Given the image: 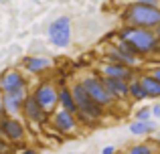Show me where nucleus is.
<instances>
[{
  "label": "nucleus",
  "mask_w": 160,
  "mask_h": 154,
  "mask_svg": "<svg viewBox=\"0 0 160 154\" xmlns=\"http://www.w3.org/2000/svg\"><path fill=\"white\" fill-rule=\"evenodd\" d=\"M124 24L132 27H142V28H156L160 24V6L156 4H144V2H132L124 8L122 12Z\"/></svg>",
  "instance_id": "nucleus-1"
},
{
  "label": "nucleus",
  "mask_w": 160,
  "mask_h": 154,
  "mask_svg": "<svg viewBox=\"0 0 160 154\" xmlns=\"http://www.w3.org/2000/svg\"><path fill=\"white\" fill-rule=\"evenodd\" d=\"M59 107L69 110V112H77V103H75L73 91H71V85H67V83H63L59 87Z\"/></svg>",
  "instance_id": "nucleus-16"
},
{
  "label": "nucleus",
  "mask_w": 160,
  "mask_h": 154,
  "mask_svg": "<svg viewBox=\"0 0 160 154\" xmlns=\"http://www.w3.org/2000/svg\"><path fill=\"white\" fill-rule=\"evenodd\" d=\"M0 136H2V124H0Z\"/></svg>",
  "instance_id": "nucleus-30"
},
{
  "label": "nucleus",
  "mask_w": 160,
  "mask_h": 154,
  "mask_svg": "<svg viewBox=\"0 0 160 154\" xmlns=\"http://www.w3.org/2000/svg\"><path fill=\"white\" fill-rule=\"evenodd\" d=\"M53 67V61L47 57H39V55H31L22 59V71L31 73V75H41V73H47Z\"/></svg>",
  "instance_id": "nucleus-13"
},
{
  "label": "nucleus",
  "mask_w": 160,
  "mask_h": 154,
  "mask_svg": "<svg viewBox=\"0 0 160 154\" xmlns=\"http://www.w3.org/2000/svg\"><path fill=\"white\" fill-rule=\"evenodd\" d=\"M49 43L57 49H67L71 45V18L69 16H59L51 20L47 28Z\"/></svg>",
  "instance_id": "nucleus-4"
},
{
  "label": "nucleus",
  "mask_w": 160,
  "mask_h": 154,
  "mask_svg": "<svg viewBox=\"0 0 160 154\" xmlns=\"http://www.w3.org/2000/svg\"><path fill=\"white\" fill-rule=\"evenodd\" d=\"M154 55H158V57H160V39H158V47H156V53H154Z\"/></svg>",
  "instance_id": "nucleus-28"
},
{
  "label": "nucleus",
  "mask_w": 160,
  "mask_h": 154,
  "mask_svg": "<svg viewBox=\"0 0 160 154\" xmlns=\"http://www.w3.org/2000/svg\"><path fill=\"white\" fill-rule=\"evenodd\" d=\"M118 39L130 41L134 47L140 51L142 57H148L156 53L158 47V35L154 28H142V27H132V24H124L118 31Z\"/></svg>",
  "instance_id": "nucleus-2"
},
{
  "label": "nucleus",
  "mask_w": 160,
  "mask_h": 154,
  "mask_svg": "<svg viewBox=\"0 0 160 154\" xmlns=\"http://www.w3.org/2000/svg\"><path fill=\"white\" fill-rule=\"evenodd\" d=\"M6 116V107H4V99H2V91H0V120Z\"/></svg>",
  "instance_id": "nucleus-23"
},
{
  "label": "nucleus",
  "mask_w": 160,
  "mask_h": 154,
  "mask_svg": "<svg viewBox=\"0 0 160 154\" xmlns=\"http://www.w3.org/2000/svg\"><path fill=\"white\" fill-rule=\"evenodd\" d=\"M140 59L142 57H134V55H128L124 53L118 45H112V47L106 49L103 53V61H112V63H122V65H128V67H134L138 71V65H140Z\"/></svg>",
  "instance_id": "nucleus-12"
},
{
  "label": "nucleus",
  "mask_w": 160,
  "mask_h": 154,
  "mask_svg": "<svg viewBox=\"0 0 160 154\" xmlns=\"http://www.w3.org/2000/svg\"><path fill=\"white\" fill-rule=\"evenodd\" d=\"M18 154H37V150H35V148H28V146H24V148H22V150H20Z\"/></svg>",
  "instance_id": "nucleus-26"
},
{
  "label": "nucleus",
  "mask_w": 160,
  "mask_h": 154,
  "mask_svg": "<svg viewBox=\"0 0 160 154\" xmlns=\"http://www.w3.org/2000/svg\"><path fill=\"white\" fill-rule=\"evenodd\" d=\"M2 124V138L10 144H24V136H27V128H24L22 120L18 116H4L0 120Z\"/></svg>",
  "instance_id": "nucleus-6"
},
{
  "label": "nucleus",
  "mask_w": 160,
  "mask_h": 154,
  "mask_svg": "<svg viewBox=\"0 0 160 154\" xmlns=\"http://www.w3.org/2000/svg\"><path fill=\"white\" fill-rule=\"evenodd\" d=\"M28 83L27 77L20 69H10V71H4L0 75V91L2 93H10V91H20V89H27Z\"/></svg>",
  "instance_id": "nucleus-9"
},
{
  "label": "nucleus",
  "mask_w": 160,
  "mask_h": 154,
  "mask_svg": "<svg viewBox=\"0 0 160 154\" xmlns=\"http://www.w3.org/2000/svg\"><path fill=\"white\" fill-rule=\"evenodd\" d=\"M140 81H142V85H144L146 93H148V99H160V81L152 75V73L150 71L142 73Z\"/></svg>",
  "instance_id": "nucleus-15"
},
{
  "label": "nucleus",
  "mask_w": 160,
  "mask_h": 154,
  "mask_svg": "<svg viewBox=\"0 0 160 154\" xmlns=\"http://www.w3.org/2000/svg\"><path fill=\"white\" fill-rule=\"evenodd\" d=\"M22 116L24 120H27L28 124H35V126H39V124H45L49 118H51V114H49L47 110H45L43 106H41L39 102L35 99V95L28 93V97L24 99V106H22Z\"/></svg>",
  "instance_id": "nucleus-8"
},
{
  "label": "nucleus",
  "mask_w": 160,
  "mask_h": 154,
  "mask_svg": "<svg viewBox=\"0 0 160 154\" xmlns=\"http://www.w3.org/2000/svg\"><path fill=\"white\" fill-rule=\"evenodd\" d=\"M28 87L27 89H20V91H10V93H2L4 99V107H6V116H20L22 114V106H24V99L28 97Z\"/></svg>",
  "instance_id": "nucleus-11"
},
{
  "label": "nucleus",
  "mask_w": 160,
  "mask_h": 154,
  "mask_svg": "<svg viewBox=\"0 0 160 154\" xmlns=\"http://www.w3.org/2000/svg\"><path fill=\"white\" fill-rule=\"evenodd\" d=\"M136 69L134 67H128V65H122V63H112V61H103L102 67H99V75L103 77H118V79H128L132 81L136 75Z\"/></svg>",
  "instance_id": "nucleus-10"
},
{
  "label": "nucleus",
  "mask_w": 160,
  "mask_h": 154,
  "mask_svg": "<svg viewBox=\"0 0 160 154\" xmlns=\"http://www.w3.org/2000/svg\"><path fill=\"white\" fill-rule=\"evenodd\" d=\"M79 81L83 83L87 93H89L99 106L106 107V110H109V107H113L118 103L116 99H113V95L108 91V87H106V83H103V79H102L99 73H87V75H83Z\"/></svg>",
  "instance_id": "nucleus-3"
},
{
  "label": "nucleus",
  "mask_w": 160,
  "mask_h": 154,
  "mask_svg": "<svg viewBox=\"0 0 160 154\" xmlns=\"http://www.w3.org/2000/svg\"><path fill=\"white\" fill-rule=\"evenodd\" d=\"M134 118H136V120H142V122H148V120H152V118H154L152 106H142V107H138V110L134 112Z\"/></svg>",
  "instance_id": "nucleus-20"
},
{
  "label": "nucleus",
  "mask_w": 160,
  "mask_h": 154,
  "mask_svg": "<svg viewBox=\"0 0 160 154\" xmlns=\"http://www.w3.org/2000/svg\"><path fill=\"white\" fill-rule=\"evenodd\" d=\"M150 73H152V75H154V77H156L158 81H160V63H156V65H154V67L150 69Z\"/></svg>",
  "instance_id": "nucleus-22"
},
{
  "label": "nucleus",
  "mask_w": 160,
  "mask_h": 154,
  "mask_svg": "<svg viewBox=\"0 0 160 154\" xmlns=\"http://www.w3.org/2000/svg\"><path fill=\"white\" fill-rule=\"evenodd\" d=\"M158 150L148 142H138V144H132V146L126 150V154H158Z\"/></svg>",
  "instance_id": "nucleus-18"
},
{
  "label": "nucleus",
  "mask_w": 160,
  "mask_h": 154,
  "mask_svg": "<svg viewBox=\"0 0 160 154\" xmlns=\"http://www.w3.org/2000/svg\"><path fill=\"white\" fill-rule=\"evenodd\" d=\"M138 2H144V4H156V6H160V0H138Z\"/></svg>",
  "instance_id": "nucleus-27"
},
{
  "label": "nucleus",
  "mask_w": 160,
  "mask_h": 154,
  "mask_svg": "<svg viewBox=\"0 0 160 154\" xmlns=\"http://www.w3.org/2000/svg\"><path fill=\"white\" fill-rule=\"evenodd\" d=\"M102 154H116V146H103Z\"/></svg>",
  "instance_id": "nucleus-25"
},
{
  "label": "nucleus",
  "mask_w": 160,
  "mask_h": 154,
  "mask_svg": "<svg viewBox=\"0 0 160 154\" xmlns=\"http://www.w3.org/2000/svg\"><path fill=\"white\" fill-rule=\"evenodd\" d=\"M152 114H154V118H158V120H160V102L152 106Z\"/></svg>",
  "instance_id": "nucleus-24"
},
{
  "label": "nucleus",
  "mask_w": 160,
  "mask_h": 154,
  "mask_svg": "<svg viewBox=\"0 0 160 154\" xmlns=\"http://www.w3.org/2000/svg\"><path fill=\"white\" fill-rule=\"evenodd\" d=\"M65 154H73V152H65Z\"/></svg>",
  "instance_id": "nucleus-31"
},
{
  "label": "nucleus",
  "mask_w": 160,
  "mask_h": 154,
  "mask_svg": "<svg viewBox=\"0 0 160 154\" xmlns=\"http://www.w3.org/2000/svg\"><path fill=\"white\" fill-rule=\"evenodd\" d=\"M154 31H156V35H158V39H160V24H158L156 28H154Z\"/></svg>",
  "instance_id": "nucleus-29"
},
{
  "label": "nucleus",
  "mask_w": 160,
  "mask_h": 154,
  "mask_svg": "<svg viewBox=\"0 0 160 154\" xmlns=\"http://www.w3.org/2000/svg\"><path fill=\"white\" fill-rule=\"evenodd\" d=\"M128 130H130L132 136H148V126H146V122H142V120H134L128 126Z\"/></svg>",
  "instance_id": "nucleus-19"
},
{
  "label": "nucleus",
  "mask_w": 160,
  "mask_h": 154,
  "mask_svg": "<svg viewBox=\"0 0 160 154\" xmlns=\"http://www.w3.org/2000/svg\"><path fill=\"white\" fill-rule=\"evenodd\" d=\"M35 95V99L49 112L53 114L59 107V87L53 81H41L39 85H35V89L31 91Z\"/></svg>",
  "instance_id": "nucleus-5"
},
{
  "label": "nucleus",
  "mask_w": 160,
  "mask_h": 154,
  "mask_svg": "<svg viewBox=\"0 0 160 154\" xmlns=\"http://www.w3.org/2000/svg\"><path fill=\"white\" fill-rule=\"evenodd\" d=\"M158 148H160V144H158Z\"/></svg>",
  "instance_id": "nucleus-32"
},
{
  "label": "nucleus",
  "mask_w": 160,
  "mask_h": 154,
  "mask_svg": "<svg viewBox=\"0 0 160 154\" xmlns=\"http://www.w3.org/2000/svg\"><path fill=\"white\" fill-rule=\"evenodd\" d=\"M0 154H14V146L0 136Z\"/></svg>",
  "instance_id": "nucleus-21"
},
{
  "label": "nucleus",
  "mask_w": 160,
  "mask_h": 154,
  "mask_svg": "<svg viewBox=\"0 0 160 154\" xmlns=\"http://www.w3.org/2000/svg\"><path fill=\"white\" fill-rule=\"evenodd\" d=\"M79 120H77V114L75 112H69V110H63V107H57V110L51 114V126L59 134H75L79 128Z\"/></svg>",
  "instance_id": "nucleus-7"
},
{
  "label": "nucleus",
  "mask_w": 160,
  "mask_h": 154,
  "mask_svg": "<svg viewBox=\"0 0 160 154\" xmlns=\"http://www.w3.org/2000/svg\"><path fill=\"white\" fill-rule=\"evenodd\" d=\"M103 83H106L108 91L113 95L116 102H122V99L130 97V81L128 79H118V77H103Z\"/></svg>",
  "instance_id": "nucleus-14"
},
{
  "label": "nucleus",
  "mask_w": 160,
  "mask_h": 154,
  "mask_svg": "<svg viewBox=\"0 0 160 154\" xmlns=\"http://www.w3.org/2000/svg\"><path fill=\"white\" fill-rule=\"evenodd\" d=\"M130 99L132 102H144V99H148V93H146L144 85L140 81V75L130 81Z\"/></svg>",
  "instance_id": "nucleus-17"
}]
</instances>
